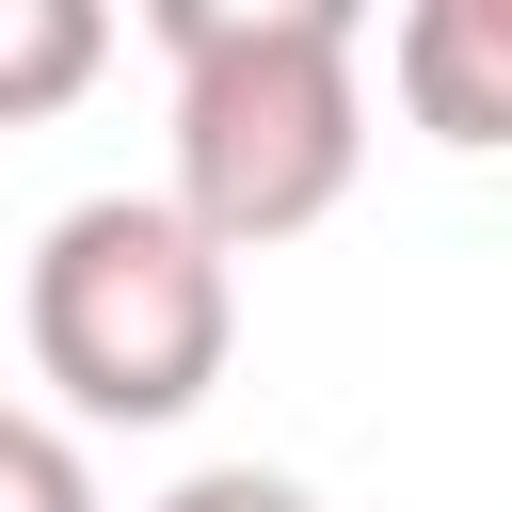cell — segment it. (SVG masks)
<instances>
[{"label":"cell","instance_id":"cell-6","mask_svg":"<svg viewBox=\"0 0 512 512\" xmlns=\"http://www.w3.org/2000/svg\"><path fill=\"white\" fill-rule=\"evenodd\" d=\"M144 512H320V496H304L288 464H192V480H176V496H144Z\"/></svg>","mask_w":512,"mask_h":512},{"label":"cell","instance_id":"cell-4","mask_svg":"<svg viewBox=\"0 0 512 512\" xmlns=\"http://www.w3.org/2000/svg\"><path fill=\"white\" fill-rule=\"evenodd\" d=\"M112 16L96 0H0V128H48L64 96H96Z\"/></svg>","mask_w":512,"mask_h":512},{"label":"cell","instance_id":"cell-3","mask_svg":"<svg viewBox=\"0 0 512 512\" xmlns=\"http://www.w3.org/2000/svg\"><path fill=\"white\" fill-rule=\"evenodd\" d=\"M384 64L416 80L432 144H496V128H512V16H480V0H432V16H400V48H384Z\"/></svg>","mask_w":512,"mask_h":512},{"label":"cell","instance_id":"cell-5","mask_svg":"<svg viewBox=\"0 0 512 512\" xmlns=\"http://www.w3.org/2000/svg\"><path fill=\"white\" fill-rule=\"evenodd\" d=\"M0 512H96V464L48 416H16V400H0Z\"/></svg>","mask_w":512,"mask_h":512},{"label":"cell","instance_id":"cell-1","mask_svg":"<svg viewBox=\"0 0 512 512\" xmlns=\"http://www.w3.org/2000/svg\"><path fill=\"white\" fill-rule=\"evenodd\" d=\"M160 64H176V192L160 208L224 272L352 208V176H368L352 0H160Z\"/></svg>","mask_w":512,"mask_h":512},{"label":"cell","instance_id":"cell-2","mask_svg":"<svg viewBox=\"0 0 512 512\" xmlns=\"http://www.w3.org/2000/svg\"><path fill=\"white\" fill-rule=\"evenodd\" d=\"M240 352V272L160 192H80L32 240V368L96 432H176Z\"/></svg>","mask_w":512,"mask_h":512}]
</instances>
